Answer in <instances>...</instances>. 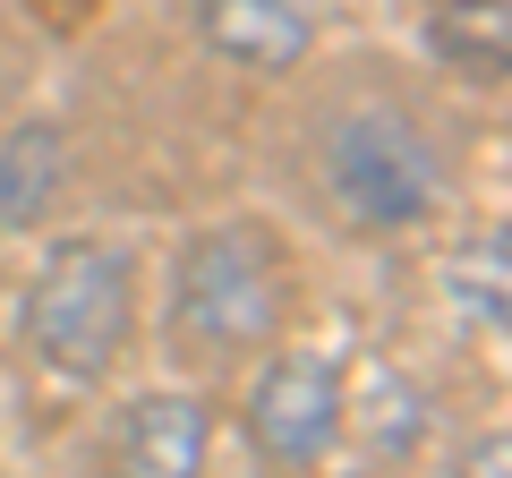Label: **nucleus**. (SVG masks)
<instances>
[{"instance_id":"1","label":"nucleus","mask_w":512,"mask_h":478,"mask_svg":"<svg viewBox=\"0 0 512 478\" xmlns=\"http://www.w3.org/2000/svg\"><path fill=\"white\" fill-rule=\"evenodd\" d=\"M163 333H171V359H188V368L256 359L282 333V239L265 222L188 231L180 257H171Z\"/></svg>"},{"instance_id":"2","label":"nucleus","mask_w":512,"mask_h":478,"mask_svg":"<svg viewBox=\"0 0 512 478\" xmlns=\"http://www.w3.org/2000/svg\"><path fill=\"white\" fill-rule=\"evenodd\" d=\"M137 325V274L120 239H60L26 282L18 333L60 385H103Z\"/></svg>"},{"instance_id":"3","label":"nucleus","mask_w":512,"mask_h":478,"mask_svg":"<svg viewBox=\"0 0 512 478\" xmlns=\"http://www.w3.org/2000/svg\"><path fill=\"white\" fill-rule=\"evenodd\" d=\"M325 188L350 222L367 231H419L427 214L444 205L453 171H444V146L410 120V111H342L325 129Z\"/></svg>"},{"instance_id":"4","label":"nucleus","mask_w":512,"mask_h":478,"mask_svg":"<svg viewBox=\"0 0 512 478\" xmlns=\"http://www.w3.org/2000/svg\"><path fill=\"white\" fill-rule=\"evenodd\" d=\"M342 393H350V376L333 368V359H316V350H274V359L256 368L248 402H239V427H248L256 461H282V470L325 461L333 436H342Z\"/></svg>"},{"instance_id":"5","label":"nucleus","mask_w":512,"mask_h":478,"mask_svg":"<svg viewBox=\"0 0 512 478\" xmlns=\"http://www.w3.org/2000/svg\"><path fill=\"white\" fill-rule=\"evenodd\" d=\"M197 35L214 60L231 69H256V77H282L308 60L316 43V18L299 0H197Z\"/></svg>"},{"instance_id":"6","label":"nucleus","mask_w":512,"mask_h":478,"mask_svg":"<svg viewBox=\"0 0 512 478\" xmlns=\"http://www.w3.org/2000/svg\"><path fill=\"white\" fill-rule=\"evenodd\" d=\"M111 453L146 478H197L214 453V402L197 393H137L111 427Z\"/></svg>"},{"instance_id":"7","label":"nucleus","mask_w":512,"mask_h":478,"mask_svg":"<svg viewBox=\"0 0 512 478\" xmlns=\"http://www.w3.org/2000/svg\"><path fill=\"white\" fill-rule=\"evenodd\" d=\"M69 197V137L60 120H18L0 137V231H35Z\"/></svg>"},{"instance_id":"8","label":"nucleus","mask_w":512,"mask_h":478,"mask_svg":"<svg viewBox=\"0 0 512 478\" xmlns=\"http://www.w3.org/2000/svg\"><path fill=\"white\" fill-rule=\"evenodd\" d=\"M342 427H367V444H376V461H402L427 444V393L402 385L393 368H376L359 393H342Z\"/></svg>"},{"instance_id":"9","label":"nucleus","mask_w":512,"mask_h":478,"mask_svg":"<svg viewBox=\"0 0 512 478\" xmlns=\"http://www.w3.org/2000/svg\"><path fill=\"white\" fill-rule=\"evenodd\" d=\"M512 239L504 231H487V239H470L453 265H444V291H453V316L470 333H504L512 325Z\"/></svg>"},{"instance_id":"10","label":"nucleus","mask_w":512,"mask_h":478,"mask_svg":"<svg viewBox=\"0 0 512 478\" xmlns=\"http://www.w3.org/2000/svg\"><path fill=\"white\" fill-rule=\"evenodd\" d=\"M427 43H436V60L444 69H461V77H504V60H512V43H504V0H444L436 18H427Z\"/></svg>"},{"instance_id":"11","label":"nucleus","mask_w":512,"mask_h":478,"mask_svg":"<svg viewBox=\"0 0 512 478\" xmlns=\"http://www.w3.org/2000/svg\"><path fill=\"white\" fill-rule=\"evenodd\" d=\"M0 94H9V69H0Z\"/></svg>"}]
</instances>
